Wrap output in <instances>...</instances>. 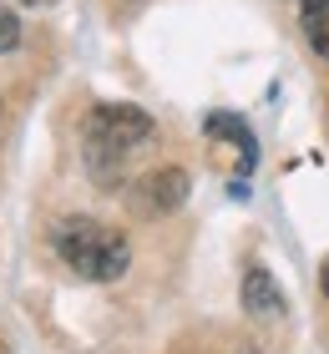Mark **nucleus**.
<instances>
[{"instance_id":"1","label":"nucleus","mask_w":329,"mask_h":354,"mask_svg":"<svg viewBox=\"0 0 329 354\" xmlns=\"http://www.w3.org/2000/svg\"><path fill=\"white\" fill-rule=\"evenodd\" d=\"M152 117L142 106H122V102H107V106H91L87 122H81V162H87L91 183L96 187H117L127 162L137 157L147 142H152Z\"/></svg>"},{"instance_id":"2","label":"nucleus","mask_w":329,"mask_h":354,"mask_svg":"<svg viewBox=\"0 0 329 354\" xmlns=\"http://www.w3.org/2000/svg\"><path fill=\"white\" fill-rule=\"evenodd\" d=\"M51 243L61 253V263L71 268L76 279H87V283H112V279H122L127 263H132L127 238L112 228V223H96L87 213L61 218L51 228Z\"/></svg>"},{"instance_id":"3","label":"nucleus","mask_w":329,"mask_h":354,"mask_svg":"<svg viewBox=\"0 0 329 354\" xmlns=\"http://www.w3.org/2000/svg\"><path fill=\"white\" fill-rule=\"evenodd\" d=\"M183 198H188V172H183V167L147 172L142 183L127 192V203L137 207L142 218H162V213H172V207H183Z\"/></svg>"},{"instance_id":"4","label":"nucleus","mask_w":329,"mask_h":354,"mask_svg":"<svg viewBox=\"0 0 329 354\" xmlns=\"http://www.w3.org/2000/svg\"><path fill=\"white\" fill-rule=\"evenodd\" d=\"M243 309L249 314H284V294H278V283L269 279L263 268H249L243 273Z\"/></svg>"},{"instance_id":"5","label":"nucleus","mask_w":329,"mask_h":354,"mask_svg":"<svg viewBox=\"0 0 329 354\" xmlns=\"http://www.w3.org/2000/svg\"><path fill=\"white\" fill-rule=\"evenodd\" d=\"M299 21H304L309 46L329 61V0H299Z\"/></svg>"},{"instance_id":"6","label":"nucleus","mask_w":329,"mask_h":354,"mask_svg":"<svg viewBox=\"0 0 329 354\" xmlns=\"http://www.w3.org/2000/svg\"><path fill=\"white\" fill-rule=\"evenodd\" d=\"M15 46H21V15L0 6V51H15Z\"/></svg>"},{"instance_id":"7","label":"nucleus","mask_w":329,"mask_h":354,"mask_svg":"<svg viewBox=\"0 0 329 354\" xmlns=\"http://www.w3.org/2000/svg\"><path fill=\"white\" fill-rule=\"evenodd\" d=\"M21 6H30V10H36V6H56V0H21Z\"/></svg>"},{"instance_id":"8","label":"nucleus","mask_w":329,"mask_h":354,"mask_svg":"<svg viewBox=\"0 0 329 354\" xmlns=\"http://www.w3.org/2000/svg\"><path fill=\"white\" fill-rule=\"evenodd\" d=\"M324 294H329V263H324Z\"/></svg>"}]
</instances>
